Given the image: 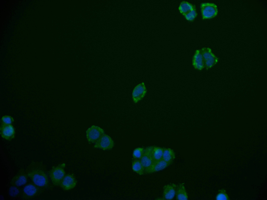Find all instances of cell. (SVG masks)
Wrapping results in <instances>:
<instances>
[{
	"mask_svg": "<svg viewBox=\"0 0 267 200\" xmlns=\"http://www.w3.org/2000/svg\"><path fill=\"white\" fill-rule=\"evenodd\" d=\"M26 172L29 177L35 184L45 190L49 188L50 182L49 172L42 162L34 161L27 167Z\"/></svg>",
	"mask_w": 267,
	"mask_h": 200,
	"instance_id": "cell-1",
	"label": "cell"
},
{
	"mask_svg": "<svg viewBox=\"0 0 267 200\" xmlns=\"http://www.w3.org/2000/svg\"><path fill=\"white\" fill-rule=\"evenodd\" d=\"M45 190L33 183H28L24 187L22 197L24 199H31L40 195Z\"/></svg>",
	"mask_w": 267,
	"mask_h": 200,
	"instance_id": "cell-2",
	"label": "cell"
},
{
	"mask_svg": "<svg viewBox=\"0 0 267 200\" xmlns=\"http://www.w3.org/2000/svg\"><path fill=\"white\" fill-rule=\"evenodd\" d=\"M204 61V68L208 69L212 67L217 63V57L213 53L211 49L204 47L200 49Z\"/></svg>",
	"mask_w": 267,
	"mask_h": 200,
	"instance_id": "cell-3",
	"label": "cell"
},
{
	"mask_svg": "<svg viewBox=\"0 0 267 200\" xmlns=\"http://www.w3.org/2000/svg\"><path fill=\"white\" fill-rule=\"evenodd\" d=\"M200 7L203 19L213 18L217 14V6L214 3L208 2L202 3L201 4Z\"/></svg>",
	"mask_w": 267,
	"mask_h": 200,
	"instance_id": "cell-4",
	"label": "cell"
},
{
	"mask_svg": "<svg viewBox=\"0 0 267 200\" xmlns=\"http://www.w3.org/2000/svg\"><path fill=\"white\" fill-rule=\"evenodd\" d=\"M49 172L51 182L56 186L60 185L65 176V171L62 167L56 166L53 167Z\"/></svg>",
	"mask_w": 267,
	"mask_h": 200,
	"instance_id": "cell-5",
	"label": "cell"
},
{
	"mask_svg": "<svg viewBox=\"0 0 267 200\" xmlns=\"http://www.w3.org/2000/svg\"><path fill=\"white\" fill-rule=\"evenodd\" d=\"M104 134V132L102 128L95 125L91 126L86 132L87 140L92 143L96 142Z\"/></svg>",
	"mask_w": 267,
	"mask_h": 200,
	"instance_id": "cell-6",
	"label": "cell"
},
{
	"mask_svg": "<svg viewBox=\"0 0 267 200\" xmlns=\"http://www.w3.org/2000/svg\"><path fill=\"white\" fill-rule=\"evenodd\" d=\"M152 146L147 147L144 149V152L139 160L144 168L145 173L148 172L154 161L151 155Z\"/></svg>",
	"mask_w": 267,
	"mask_h": 200,
	"instance_id": "cell-7",
	"label": "cell"
},
{
	"mask_svg": "<svg viewBox=\"0 0 267 200\" xmlns=\"http://www.w3.org/2000/svg\"><path fill=\"white\" fill-rule=\"evenodd\" d=\"M114 145V143L112 138L107 135L104 134L96 142L94 147L104 150L112 149Z\"/></svg>",
	"mask_w": 267,
	"mask_h": 200,
	"instance_id": "cell-8",
	"label": "cell"
},
{
	"mask_svg": "<svg viewBox=\"0 0 267 200\" xmlns=\"http://www.w3.org/2000/svg\"><path fill=\"white\" fill-rule=\"evenodd\" d=\"M147 92L146 86L143 82L138 84L134 89L132 93V98L134 102L137 103L142 100Z\"/></svg>",
	"mask_w": 267,
	"mask_h": 200,
	"instance_id": "cell-9",
	"label": "cell"
},
{
	"mask_svg": "<svg viewBox=\"0 0 267 200\" xmlns=\"http://www.w3.org/2000/svg\"><path fill=\"white\" fill-rule=\"evenodd\" d=\"M28 177L26 171L21 168L12 179L11 184L17 187L22 186L26 184Z\"/></svg>",
	"mask_w": 267,
	"mask_h": 200,
	"instance_id": "cell-10",
	"label": "cell"
},
{
	"mask_svg": "<svg viewBox=\"0 0 267 200\" xmlns=\"http://www.w3.org/2000/svg\"><path fill=\"white\" fill-rule=\"evenodd\" d=\"M77 181L74 176L70 174L65 176L60 185L64 190H68L74 188L76 186Z\"/></svg>",
	"mask_w": 267,
	"mask_h": 200,
	"instance_id": "cell-11",
	"label": "cell"
},
{
	"mask_svg": "<svg viewBox=\"0 0 267 200\" xmlns=\"http://www.w3.org/2000/svg\"><path fill=\"white\" fill-rule=\"evenodd\" d=\"M177 185L174 183L165 185L163 189V198L165 200H171L175 197Z\"/></svg>",
	"mask_w": 267,
	"mask_h": 200,
	"instance_id": "cell-12",
	"label": "cell"
},
{
	"mask_svg": "<svg viewBox=\"0 0 267 200\" xmlns=\"http://www.w3.org/2000/svg\"><path fill=\"white\" fill-rule=\"evenodd\" d=\"M192 65L195 69L198 70H201L204 68L202 56L200 49L196 50L192 60Z\"/></svg>",
	"mask_w": 267,
	"mask_h": 200,
	"instance_id": "cell-13",
	"label": "cell"
},
{
	"mask_svg": "<svg viewBox=\"0 0 267 200\" xmlns=\"http://www.w3.org/2000/svg\"><path fill=\"white\" fill-rule=\"evenodd\" d=\"M170 165L162 159L155 161L150 168L148 173L161 171L165 169Z\"/></svg>",
	"mask_w": 267,
	"mask_h": 200,
	"instance_id": "cell-14",
	"label": "cell"
},
{
	"mask_svg": "<svg viewBox=\"0 0 267 200\" xmlns=\"http://www.w3.org/2000/svg\"><path fill=\"white\" fill-rule=\"evenodd\" d=\"M175 196L176 199L178 200L188 199V195L184 183L177 185Z\"/></svg>",
	"mask_w": 267,
	"mask_h": 200,
	"instance_id": "cell-15",
	"label": "cell"
},
{
	"mask_svg": "<svg viewBox=\"0 0 267 200\" xmlns=\"http://www.w3.org/2000/svg\"><path fill=\"white\" fill-rule=\"evenodd\" d=\"M1 132L2 137L7 140H10L14 137L15 130L13 127L6 124L2 127Z\"/></svg>",
	"mask_w": 267,
	"mask_h": 200,
	"instance_id": "cell-16",
	"label": "cell"
},
{
	"mask_svg": "<svg viewBox=\"0 0 267 200\" xmlns=\"http://www.w3.org/2000/svg\"><path fill=\"white\" fill-rule=\"evenodd\" d=\"M175 158V154L173 149L169 148H163L162 159L171 165Z\"/></svg>",
	"mask_w": 267,
	"mask_h": 200,
	"instance_id": "cell-17",
	"label": "cell"
},
{
	"mask_svg": "<svg viewBox=\"0 0 267 200\" xmlns=\"http://www.w3.org/2000/svg\"><path fill=\"white\" fill-rule=\"evenodd\" d=\"M132 168L134 171L139 175H142L145 173L139 160L134 159L132 163Z\"/></svg>",
	"mask_w": 267,
	"mask_h": 200,
	"instance_id": "cell-18",
	"label": "cell"
},
{
	"mask_svg": "<svg viewBox=\"0 0 267 200\" xmlns=\"http://www.w3.org/2000/svg\"><path fill=\"white\" fill-rule=\"evenodd\" d=\"M163 148L157 147L152 146L151 155L154 161L162 159Z\"/></svg>",
	"mask_w": 267,
	"mask_h": 200,
	"instance_id": "cell-19",
	"label": "cell"
},
{
	"mask_svg": "<svg viewBox=\"0 0 267 200\" xmlns=\"http://www.w3.org/2000/svg\"><path fill=\"white\" fill-rule=\"evenodd\" d=\"M195 7V6L187 2L183 1L180 3L178 9L180 13L184 15Z\"/></svg>",
	"mask_w": 267,
	"mask_h": 200,
	"instance_id": "cell-20",
	"label": "cell"
},
{
	"mask_svg": "<svg viewBox=\"0 0 267 200\" xmlns=\"http://www.w3.org/2000/svg\"><path fill=\"white\" fill-rule=\"evenodd\" d=\"M197 14L195 7L183 15L187 20L189 21H192L196 17Z\"/></svg>",
	"mask_w": 267,
	"mask_h": 200,
	"instance_id": "cell-21",
	"label": "cell"
},
{
	"mask_svg": "<svg viewBox=\"0 0 267 200\" xmlns=\"http://www.w3.org/2000/svg\"><path fill=\"white\" fill-rule=\"evenodd\" d=\"M144 149L142 147L136 148L133 151L132 156L134 159L140 160L144 152Z\"/></svg>",
	"mask_w": 267,
	"mask_h": 200,
	"instance_id": "cell-22",
	"label": "cell"
},
{
	"mask_svg": "<svg viewBox=\"0 0 267 200\" xmlns=\"http://www.w3.org/2000/svg\"><path fill=\"white\" fill-rule=\"evenodd\" d=\"M216 199L217 200H227L229 199L228 195L224 189L219 190L216 197Z\"/></svg>",
	"mask_w": 267,
	"mask_h": 200,
	"instance_id": "cell-23",
	"label": "cell"
},
{
	"mask_svg": "<svg viewBox=\"0 0 267 200\" xmlns=\"http://www.w3.org/2000/svg\"><path fill=\"white\" fill-rule=\"evenodd\" d=\"M19 189L17 186H11L9 189V194L12 197L16 196L19 195Z\"/></svg>",
	"mask_w": 267,
	"mask_h": 200,
	"instance_id": "cell-24",
	"label": "cell"
},
{
	"mask_svg": "<svg viewBox=\"0 0 267 200\" xmlns=\"http://www.w3.org/2000/svg\"><path fill=\"white\" fill-rule=\"evenodd\" d=\"M2 120L4 123L7 125L10 124L13 121V119L8 116L3 117L2 118Z\"/></svg>",
	"mask_w": 267,
	"mask_h": 200,
	"instance_id": "cell-25",
	"label": "cell"
}]
</instances>
